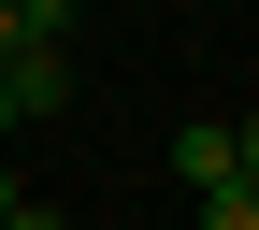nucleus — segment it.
Here are the masks:
<instances>
[{"label":"nucleus","mask_w":259,"mask_h":230,"mask_svg":"<svg viewBox=\"0 0 259 230\" xmlns=\"http://www.w3.org/2000/svg\"><path fill=\"white\" fill-rule=\"evenodd\" d=\"M72 15L87 0H15V43H72Z\"/></svg>","instance_id":"7ed1b4c3"},{"label":"nucleus","mask_w":259,"mask_h":230,"mask_svg":"<svg viewBox=\"0 0 259 230\" xmlns=\"http://www.w3.org/2000/svg\"><path fill=\"white\" fill-rule=\"evenodd\" d=\"M0 230H72V216H58V202H15V216H0Z\"/></svg>","instance_id":"39448f33"},{"label":"nucleus","mask_w":259,"mask_h":230,"mask_svg":"<svg viewBox=\"0 0 259 230\" xmlns=\"http://www.w3.org/2000/svg\"><path fill=\"white\" fill-rule=\"evenodd\" d=\"M173 173L202 187V202H216V187H245V158H231V115H216V129H173Z\"/></svg>","instance_id":"f03ea898"},{"label":"nucleus","mask_w":259,"mask_h":230,"mask_svg":"<svg viewBox=\"0 0 259 230\" xmlns=\"http://www.w3.org/2000/svg\"><path fill=\"white\" fill-rule=\"evenodd\" d=\"M202 230H259V187H216V202H202Z\"/></svg>","instance_id":"20e7f679"},{"label":"nucleus","mask_w":259,"mask_h":230,"mask_svg":"<svg viewBox=\"0 0 259 230\" xmlns=\"http://www.w3.org/2000/svg\"><path fill=\"white\" fill-rule=\"evenodd\" d=\"M15 202H29V187H15V158H0V216H15Z\"/></svg>","instance_id":"0eeeda50"},{"label":"nucleus","mask_w":259,"mask_h":230,"mask_svg":"<svg viewBox=\"0 0 259 230\" xmlns=\"http://www.w3.org/2000/svg\"><path fill=\"white\" fill-rule=\"evenodd\" d=\"M231 158H245V187H259V115H231Z\"/></svg>","instance_id":"423d86ee"},{"label":"nucleus","mask_w":259,"mask_h":230,"mask_svg":"<svg viewBox=\"0 0 259 230\" xmlns=\"http://www.w3.org/2000/svg\"><path fill=\"white\" fill-rule=\"evenodd\" d=\"M0 129H15V86H0Z\"/></svg>","instance_id":"6e6552de"},{"label":"nucleus","mask_w":259,"mask_h":230,"mask_svg":"<svg viewBox=\"0 0 259 230\" xmlns=\"http://www.w3.org/2000/svg\"><path fill=\"white\" fill-rule=\"evenodd\" d=\"M0 86H15V129H58V115H72V43H15Z\"/></svg>","instance_id":"f257e3e1"}]
</instances>
